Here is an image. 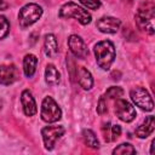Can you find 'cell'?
<instances>
[{
  "label": "cell",
  "mask_w": 155,
  "mask_h": 155,
  "mask_svg": "<svg viewBox=\"0 0 155 155\" xmlns=\"http://www.w3.org/2000/svg\"><path fill=\"white\" fill-rule=\"evenodd\" d=\"M36 63H38V59L34 54H27L23 59V70H24V74L25 76L30 78L34 75L35 73V69H36Z\"/></svg>",
  "instance_id": "16"
},
{
  "label": "cell",
  "mask_w": 155,
  "mask_h": 155,
  "mask_svg": "<svg viewBox=\"0 0 155 155\" xmlns=\"http://www.w3.org/2000/svg\"><path fill=\"white\" fill-rule=\"evenodd\" d=\"M134 153L136 149L128 143H122L113 150V154H134Z\"/></svg>",
  "instance_id": "19"
},
{
  "label": "cell",
  "mask_w": 155,
  "mask_h": 155,
  "mask_svg": "<svg viewBox=\"0 0 155 155\" xmlns=\"http://www.w3.org/2000/svg\"><path fill=\"white\" fill-rule=\"evenodd\" d=\"M59 71L57 70V68L52 64H48L46 67V70H45V79H46V82L48 85H57L59 82Z\"/></svg>",
  "instance_id": "17"
},
{
  "label": "cell",
  "mask_w": 155,
  "mask_h": 155,
  "mask_svg": "<svg viewBox=\"0 0 155 155\" xmlns=\"http://www.w3.org/2000/svg\"><path fill=\"white\" fill-rule=\"evenodd\" d=\"M82 138L86 145H88L90 148H98L99 147V142L96 137V134L91 131V130H84L82 132Z\"/></svg>",
  "instance_id": "18"
},
{
  "label": "cell",
  "mask_w": 155,
  "mask_h": 155,
  "mask_svg": "<svg viewBox=\"0 0 155 155\" xmlns=\"http://www.w3.org/2000/svg\"><path fill=\"white\" fill-rule=\"evenodd\" d=\"M115 114L120 120L125 122H131L137 115L134 107L127 101L120 99V98H116V102H115Z\"/></svg>",
  "instance_id": "7"
},
{
  "label": "cell",
  "mask_w": 155,
  "mask_h": 155,
  "mask_svg": "<svg viewBox=\"0 0 155 155\" xmlns=\"http://www.w3.org/2000/svg\"><path fill=\"white\" fill-rule=\"evenodd\" d=\"M121 21L114 17H102L97 21L96 27L99 31L107 33V34H114L120 29Z\"/></svg>",
  "instance_id": "9"
},
{
  "label": "cell",
  "mask_w": 155,
  "mask_h": 155,
  "mask_svg": "<svg viewBox=\"0 0 155 155\" xmlns=\"http://www.w3.org/2000/svg\"><path fill=\"white\" fill-rule=\"evenodd\" d=\"M42 15V8L38 4H27L19 10L18 22L22 28H27L35 23Z\"/></svg>",
  "instance_id": "4"
},
{
  "label": "cell",
  "mask_w": 155,
  "mask_h": 155,
  "mask_svg": "<svg viewBox=\"0 0 155 155\" xmlns=\"http://www.w3.org/2000/svg\"><path fill=\"white\" fill-rule=\"evenodd\" d=\"M0 108H1V101H0Z\"/></svg>",
  "instance_id": "27"
},
{
  "label": "cell",
  "mask_w": 155,
  "mask_h": 155,
  "mask_svg": "<svg viewBox=\"0 0 155 155\" xmlns=\"http://www.w3.org/2000/svg\"><path fill=\"white\" fill-rule=\"evenodd\" d=\"M68 46L71 53L78 58H85L88 54V50L85 45V41L78 35H70L68 39Z\"/></svg>",
  "instance_id": "10"
},
{
  "label": "cell",
  "mask_w": 155,
  "mask_h": 155,
  "mask_svg": "<svg viewBox=\"0 0 155 155\" xmlns=\"http://www.w3.org/2000/svg\"><path fill=\"white\" fill-rule=\"evenodd\" d=\"M97 111H98V114H104V113L107 111V104H105V102H104V98H103V97H101V98H99V101H98Z\"/></svg>",
  "instance_id": "24"
},
{
  "label": "cell",
  "mask_w": 155,
  "mask_h": 155,
  "mask_svg": "<svg viewBox=\"0 0 155 155\" xmlns=\"http://www.w3.org/2000/svg\"><path fill=\"white\" fill-rule=\"evenodd\" d=\"M131 99L134 102L136 105H138L140 109L145 110V111H150L153 110L154 108V103H153V99L149 94V92L143 88V87H134L131 93Z\"/></svg>",
  "instance_id": "6"
},
{
  "label": "cell",
  "mask_w": 155,
  "mask_h": 155,
  "mask_svg": "<svg viewBox=\"0 0 155 155\" xmlns=\"http://www.w3.org/2000/svg\"><path fill=\"white\" fill-rule=\"evenodd\" d=\"M80 2L91 10H97L101 6V2L98 0H80Z\"/></svg>",
  "instance_id": "23"
},
{
  "label": "cell",
  "mask_w": 155,
  "mask_h": 155,
  "mask_svg": "<svg viewBox=\"0 0 155 155\" xmlns=\"http://www.w3.org/2000/svg\"><path fill=\"white\" fill-rule=\"evenodd\" d=\"M6 7H7V4L4 2L2 0H0V10H5Z\"/></svg>",
  "instance_id": "25"
},
{
  "label": "cell",
  "mask_w": 155,
  "mask_h": 155,
  "mask_svg": "<svg viewBox=\"0 0 155 155\" xmlns=\"http://www.w3.org/2000/svg\"><path fill=\"white\" fill-rule=\"evenodd\" d=\"M21 102H22V105H23L24 114L27 116H33V115L36 114V104H35L34 97L31 96L30 91L24 90L22 92V94H21Z\"/></svg>",
  "instance_id": "12"
},
{
  "label": "cell",
  "mask_w": 155,
  "mask_h": 155,
  "mask_svg": "<svg viewBox=\"0 0 155 155\" xmlns=\"http://www.w3.org/2000/svg\"><path fill=\"white\" fill-rule=\"evenodd\" d=\"M154 128H155V119L154 116H148L145 119V121L136 130V134L137 137L139 138H147L148 136H150L153 132H154Z\"/></svg>",
  "instance_id": "14"
},
{
  "label": "cell",
  "mask_w": 155,
  "mask_h": 155,
  "mask_svg": "<svg viewBox=\"0 0 155 155\" xmlns=\"http://www.w3.org/2000/svg\"><path fill=\"white\" fill-rule=\"evenodd\" d=\"M44 48H45V54L47 57H54L58 52V42L57 39L53 34H47L45 38V44H44Z\"/></svg>",
  "instance_id": "15"
},
{
  "label": "cell",
  "mask_w": 155,
  "mask_h": 155,
  "mask_svg": "<svg viewBox=\"0 0 155 155\" xmlns=\"http://www.w3.org/2000/svg\"><path fill=\"white\" fill-rule=\"evenodd\" d=\"M58 15H59V17H65V18L73 17V18L78 19L84 25H86V24H88L91 22V15L85 8H82L81 6H79V5H76V4L71 2V1L64 4L61 7Z\"/></svg>",
  "instance_id": "3"
},
{
  "label": "cell",
  "mask_w": 155,
  "mask_h": 155,
  "mask_svg": "<svg viewBox=\"0 0 155 155\" xmlns=\"http://www.w3.org/2000/svg\"><path fill=\"white\" fill-rule=\"evenodd\" d=\"M19 78L18 69L13 64L0 65V82L2 85H11Z\"/></svg>",
  "instance_id": "11"
},
{
  "label": "cell",
  "mask_w": 155,
  "mask_h": 155,
  "mask_svg": "<svg viewBox=\"0 0 155 155\" xmlns=\"http://www.w3.org/2000/svg\"><path fill=\"white\" fill-rule=\"evenodd\" d=\"M109 134L111 136L110 137V140H116L120 137V134H121V127L119 125H113Z\"/></svg>",
  "instance_id": "22"
},
{
  "label": "cell",
  "mask_w": 155,
  "mask_h": 155,
  "mask_svg": "<svg viewBox=\"0 0 155 155\" xmlns=\"http://www.w3.org/2000/svg\"><path fill=\"white\" fill-rule=\"evenodd\" d=\"M124 1H127V2H131L132 0H124Z\"/></svg>",
  "instance_id": "26"
},
{
  "label": "cell",
  "mask_w": 155,
  "mask_h": 155,
  "mask_svg": "<svg viewBox=\"0 0 155 155\" xmlns=\"http://www.w3.org/2000/svg\"><path fill=\"white\" fill-rule=\"evenodd\" d=\"M122 94H124V90H122L121 87H115V86L110 87V88L107 91V93H105V96L109 97V98H119V97H121Z\"/></svg>",
  "instance_id": "21"
},
{
  "label": "cell",
  "mask_w": 155,
  "mask_h": 155,
  "mask_svg": "<svg viewBox=\"0 0 155 155\" xmlns=\"http://www.w3.org/2000/svg\"><path fill=\"white\" fill-rule=\"evenodd\" d=\"M94 56L97 59V64L102 69H109L111 63L115 59V47L111 41L103 40L96 44L94 46Z\"/></svg>",
  "instance_id": "1"
},
{
  "label": "cell",
  "mask_w": 155,
  "mask_h": 155,
  "mask_svg": "<svg viewBox=\"0 0 155 155\" xmlns=\"http://www.w3.org/2000/svg\"><path fill=\"white\" fill-rule=\"evenodd\" d=\"M10 31V22L5 16H0V39H4Z\"/></svg>",
  "instance_id": "20"
},
{
  "label": "cell",
  "mask_w": 155,
  "mask_h": 155,
  "mask_svg": "<svg viewBox=\"0 0 155 155\" xmlns=\"http://www.w3.org/2000/svg\"><path fill=\"white\" fill-rule=\"evenodd\" d=\"M63 133H64L63 126H46V127H44L41 131V134H42L45 148L51 150L53 148L56 140L61 136H63Z\"/></svg>",
  "instance_id": "8"
},
{
  "label": "cell",
  "mask_w": 155,
  "mask_h": 155,
  "mask_svg": "<svg viewBox=\"0 0 155 155\" xmlns=\"http://www.w3.org/2000/svg\"><path fill=\"white\" fill-rule=\"evenodd\" d=\"M62 110L52 97H46L41 105V119L46 122H56L61 119Z\"/></svg>",
  "instance_id": "5"
},
{
  "label": "cell",
  "mask_w": 155,
  "mask_h": 155,
  "mask_svg": "<svg viewBox=\"0 0 155 155\" xmlns=\"http://www.w3.org/2000/svg\"><path fill=\"white\" fill-rule=\"evenodd\" d=\"M154 19H155V8L151 2L143 5L138 8L136 13V23L139 29L147 31L148 34H154Z\"/></svg>",
  "instance_id": "2"
},
{
  "label": "cell",
  "mask_w": 155,
  "mask_h": 155,
  "mask_svg": "<svg viewBox=\"0 0 155 155\" xmlns=\"http://www.w3.org/2000/svg\"><path fill=\"white\" fill-rule=\"evenodd\" d=\"M76 78H78V82L79 85L85 88V90H90L93 86V79L91 73L85 68V67H80L79 69H76Z\"/></svg>",
  "instance_id": "13"
}]
</instances>
